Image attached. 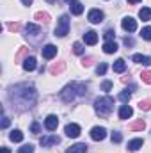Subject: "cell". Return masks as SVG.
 Segmentation results:
<instances>
[{"label":"cell","mask_w":151,"mask_h":153,"mask_svg":"<svg viewBox=\"0 0 151 153\" xmlns=\"http://www.w3.org/2000/svg\"><path fill=\"white\" fill-rule=\"evenodd\" d=\"M9 100L13 102V107H16V109H30V107H34V103L38 100V91L34 85L18 84V85L11 87Z\"/></svg>","instance_id":"obj_1"},{"label":"cell","mask_w":151,"mask_h":153,"mask_svg":"<svg viewBox=\"0 0 151 153\" xmlns=\"http://www.w3.org/2000/svg\"><path fill=\"white\" fill-rule=\"evenodd\" d=\"M94 111L100 116L107 117L114 111V98L110 96H101V98H96L94 100Z\"/></svg>","instance_id":"obj_2"},{"label":"cell","mask_w":151,"mask_h":153,"mask_svg":"<svg viewBox=\"0 0 151 153\" xmlns=\"http://www.w3.org/2000/svg\"><path fill=\"white\" fill-rule=\"evenodd\" d=\"M76 94H80V84H76V82L68 84V85L61 91V98H62L64 102H71Z\"/></svg>","instance_id":"obj_3"},{"label":"cell","mask_w":151,"mask_h":153,"mask_svg":"<svg viewBox=\"0 0 151 153\" xmlns=\"http://www.w3.org/2000/svg\"><path fill=\"white\" fill-rule=\"evenodd\" d=\"M68 32H70V16H68V14H62V16L59 18L57 27H55V36L64 38Z\"/></svg>","instance_id":"obj_4"},{"label":"cell","mask_w":151,"mask_h":153,"mask_svg":"<svg viewBox=\"0 0 151 153\" xmlns=\"http://www.w3.org/2000/svg\"><path fill=\"white\" fill-rule=\"evenodd\" d=\"M121 25H123V29H124L126 32H135V30H137V22H135L132 16H126V18H123Z\"/></svg>","instance_id":"obj_5"},{"label":"cell","mask_w":151,"mask_h":153,"mask_svg":"<svg viewBox=\"0 0 151 153\" xmlns=\"http://www.w3.org/2000/svg\"><path fill=\"white\" fill-rule=\"evenodd\" d=\"M105 137H107V130L103 126H94L91 130V139L93 141H103Z\"/></svg>","instance_id":"obj_6"},{"label":"cell","mask_w":151,"mask_h":153,"mask_svg":"<svg viewBox=\"0 0 151 153\" xmlns=\"http://www.w3.org/2000/svg\"><path fill=\"white\" fill-rule=\"evenodd\" d=\"M87 18H89V22H91V23H101V22H103V18H105V14H103L100 9H91Z\"/></svg>","instance_id":"obj_7"},{"label":"cell","mask_w":151,"mask_h":153,"mask_svg":"<svg viewBox=\"0 0 151 153\" xmlns=\"http://www.w3.org/2000/svg\"><path fill=\"white\" fill-rule=\"evenodd\" d=\"M57 125H59V117L53 114L46 116V119H44V128L46 130H50V132H53L55 128H57Z\"/></svg>","instance_id":"obj_8"},{"label":"cell","mask_w":151,"mask_h":153,"mask_svg":"<svg viewBox=\"0 0 151 153\" xmlns=\"http://www.w3.org/2000/svg\"><path fill=\"white\" fill-rule=\"evenodd\" d=\"M64 134H66L68 137H78V135H80V126H78L76 123H70V125H66Z\"/></svg>","instance_id":"obj_9"},{"label":"cell","mask_w":151,"mask_h":153,"mask_svg":"<svg viewBox=\"0 0 151 153\" xmlns=\"http://www.w3.org/2000/svg\"><path fill=\"white\" fill-rule=\"evenodd\" d=\"M57 55V46L55 45H46L43 46V57L44 59H53Z\"/></svg>","instance_id":"obj_10"},{"label":"cell","mask_w":151,"mask_h":153,"mask_svg":"<svg viewBox=\"0 0 151 153\" xmlns=\"http://www.w3.org/2000/svg\"><path fill=\"white\" fill-rule=\"evenodd\" d=\"M84 43H85V45H96V43H98V34H96L94 30H87V32L84 34Z\"/></svg>","instance_id":"obj_11"},{"label":"cell","mask_w":151,"mask_h":153,"mask_svg":"<svg viewBox=\"0 0 151 153\" xmlns=\"http://www.w3.org/2000/svg\"><path fill=\"white\" fill-rule=\"evenodd\" d=\"M36 66H38L36 57H27V59L23 61V70H25V71H34Z\"/></svg>","instance_id":"obj_12"},{"label":"cell","mask_w":151,"mask_h":153,"mask_svg":"<svg viewBox=\"0 0 151 153\" xmlns=\"http://www.w3.org/2000/svg\"><path fill=\"white\" fill-rule=\"evenodd\" d=\"M64 70H66V62H64V61H59V62H55V64L50 66V73H52V75H59V73H62Z\"/></svg>","instance_id":"obj_13"},{"label":"cell","mask_w":151,"mask_h":153,"mask_svg":"<svg viewBox=\"0 0 151 153\" xmlns=\"http://www.w3.org/2000/svg\"><path fill=\"white\" fill-rule=\"evenodd\" d=\"M59 143H61V139L57 135H48V137H43L41 139V146H44V148H48L52 144H59Z\"/></svg>","instance_id":"obj_14"},{"label":"cell","mask_w":151,"mask_h":153,"mask_svg":"<svg viewBox=\"0 0 151 153\" xmlns=\"http://www.w3.org/2000/svg\"><path fill=\"white\" fill-rule=\"evenodd\" d=\"M132 59H133V62H139V64H144V66H150V64H151V57H148V55L135 53Z\"/></svg>","instance_id":"obj_15"},{"label":"cell","mask_w":151,"mask_h":153,"mask_svg":"<svg viewBox=\"0 0 151 153\" xmlns=\"http://www.w3.org/2000/svg\"><path fill=\"white\" fill-rule=\"evenodd\" d=\"M132 114H133V109L130 105H123L119 109V117L121 119H128V117H132Z\"/></svg>","instance_id":"obj_16"},{"label":"cell","mask_w":151,"mask_h":153,"mask_svg":"<svg viewBox=\"0 0 151 153\" xmlns=\"http://www.w3.org/2000/svg\"><path fill=\"white\" fill-rule=\"evenodd\" d=\"M66 153H87V144L78 143V144H75V146H71L70 150H66Z\"/></svg>","instance_id":"obj_17"},{"label":"cell","mask_w":151,"mask_h":153,"mask_svg":"<svg viewBox=\"0 0 151 153\" xmlns=\"http://www.w3.org/2000/svg\"><path fill=\"white\" fill-rule=\"evenodd\" d=\"M142 144H144V141H142V139H133V141H130V143H128V150H130V152H137V150H141V148H142Z\"/></svg>","instance_id":"obj_18"},{"label":"cell","mask_w":151,"mask_h":153,"mask_svg":"<svg viewBox=\"0 0 151 153\" xmlns=\"http://www.w3.org/2000/svg\"><path fill=\"white\" fill-rule=\"evenodd\" d=\"M144 126H146V123H144L142 119H137V121H133V123H130V125H128V128H130L132 132H137V130H144Z\"/></svg>","instance_id":"obj_19"},{"label":"cell","mask_w":151,"mask_h":153,"mask_svg":"<svg viewBox=\"0 0 151 153\" xmlns=\"http://www.w3.org/2000/svg\"><path fill=\"white\" fill-rule=\"evenodd\" d=\"M103 52H105V53H115V52H117L115 41H107V43L103 45Z\"/></svg>","instance_id":"obj_20"},{"label":"cell","mask_w":151,"mask_h":153,"mask_svg":"<svg viewBox=\"0 0 151 153\" xmlns=\"http://www.w3.org/2000/svg\"><path fill=\"white\" fill-rule=\"evenodd\" d=\"M39 29L38 25H34V23H27L25 25V32H27V36H36V34H39Z\"/></svg>","instance_id":"obj_21"},{"label":"cell","mask_w":151,"mask_h":153,"mask_svg":"<svg viewBox=\"0 0 151 153\" xmlns=\"http://www.w3.org/2000/svg\"><path fill=\"white\" fill-rule=\"evenodd\" d=\"M9 139H11L13 143H21V141H23V134H21V130H13V132L9 134Z\"/></svg>","instance_id":"obj_22"},{"label":"cell","mask_w":151,"mask_h":153,"mask_svg":"<svg viewBox=\"0 0 151 153\" xmlns=\"http://www.w3.org/2000/svg\"><path fill=\"white\" fill-rule=\"evenodd\" d=\"M139 18H141L142 22H150L151 20V9L150 7H142V9L139 11Z\"/></svg>","instance_id":"obj_23"},{"label":"cell","mask_w":151,"mask_h":153,"mask_svg":"<svg viewBox=\"0 0 151 153\" xmlns=\"http://www.w3.org/2000/svg\"><path fill=\"white\" fill-rule=\"evenodd\" d=\"M112 70L115 71V73H123V71L126 70V64H124V61H123V59H117V61L114 62Z\"/></svg>","instance_id":"obj_24"},{"label":"cell","mask_w":151,"mask_h":153,"mask_svg":"<svg viewBox=\"0 0 151 153\" xmlns=\"http://www.w3.org/2000/svg\"><path fill=\"white\" fill-rule=\"evenodd\" d=\"M70 9H71V13H73L75 16H78V14H82V13H84V5H82L80 2H73V4L70 5Z\"/></svg>","instance_id":"obj_25"},{"label":"cell","mask_w":151,"mask_h":153,"mask_svg":"<svg viewBox=\"0 0 151 153\" xmlns=\"http://www.w3.org/2000/svg\"><path fill=\"white\" fill-rule=\"evenodd\" d=\"M139 109H141V111H150V109H151V100H150V98L141 100V102H139Z\"/></svg>","instance_id":"obj_26"},{"label":"cell","mask_w":151,"mask_h":153,"mask_svg":"<svg viewBox=\"0 0 151 153\" xmlns=\"http://www.w3.org/2000/svg\"><path fill=\"white\" fill-rule=\"evenodd\" d=\"M73 52H75L76 55H82V53L85 52V48H84V45H82V43H78V41H76V43H73Z\"/></svg>","instance_id":"obj_27"},{"label":"cell","mask_w":151,"mask_h":153,"mask_svg":"<svg viewBox=\"0 0 151 153\" xmlns=\"http://www.w3.org/2000/svg\"><path fill=\"white\" fill-rule=\"evenodd\" d=\"M36 20L48 23V22H50V14H48V13H36Z\"/></svg>","instance_id":"obj_28"},{"label":"cell","mask_w":151,"mask_h":153,"mask_svg":"<svg viewBox=\"0 0 151 153\" xmlns=\"http://www.w3.org/2000/svg\"><path fill=\"white\" fill-rule=\"evenodd\" d=\"M27 53H29V48H27V46H21V48H20V52L16 53V61H21Z\"/></svg>","instance_id":"obj_29"},{"label":"cell","mask_w":151,"mask_h":153,"mask_svg":"<svg viewBox=\"0 0 151 153\" xmlns=\"http://www.w3.org/2000/svg\"><path fill=\"white\" fill-rule=\"evenodd\" d=\"M141 36H142V39H146V41H151V27H144L142 32H141Z\"/></svg>","instance_id":"obj_30"},{"label":"cell","mask_w":151,"mask_h":153,"mask_svg":"<svg viewBox=\"0 0 151 153\" xmlns=\"http://www.w3.org/2000/svg\"><path fill=\"white\" fill-rule=\"evenodd\" d=\"M130 96H132V93H130V91H128V89H126V91H123V93H121V94H119V100H121V102H123V103H126V102H128V100H130Z\"/></svg>","instance_id":"obj_31"},{"label":"cell","mask_w":151,"mask_h":153,"mask_svg":"<svg viewBox=\"0 0 151 153\" xmlns=\"http://www.w3.org/2000/svg\"><path fill=\"white\" fill-rule=\"evenodd\" d=\"M18 153H34V146L32 144H25V146H21Z\"/></svg>","instance_id":"obj_32"},{"label":"cell","mask_w":151,"mask_h":153,"mask_svg":"<svg viewBox=\"0 0 151 153\" xmlns=\"http://www.w3.org/2000/svg\"><path fill=\"white\" fill-rule=\"evenodd\" d=\"M110 139H112V143L117 144V143H121V141H123V135H121L119 132H114L112 135H110Z\"/></svg>","instance_id":"obj_33"},{"label":"cell","mask_w":151,"mask_h":153,"mask_svg":"<svg viewBox=\"0 0 151 153\" xmlns=\"http://www.w3.org/2000/svg\"><path fill=\"white\" fill-rule=\"evenodd\" d=\"M141 78H142L146 84H151V71H142V73H141Z\"/></svg>","instance_id":"obj_34"},{"label":"cell","mask_w":151,"mask_h":153,"mask_svg":"<svg viewBox=\"0 0 151 153\" xmlns=\"http://www.w3.org/2000/svg\"><path fill=\"white\" fill-rule=\"evenodd\" d=\"M103 36H105V39H107V41H114L115 32H114L112 29H109V30H105V34H103Z\"/></svg>","instance_id":"obj_35"},{"label":"cell","mask_w":151,"mask_h":153,"mask_svg":"<svg viewBox=\"0 0 151 153\" xmlns=\"http://www.w3.org/2000/svg\"><path fill=\"white\" fill-rule=\"evenodd\" d=\"M105 71H107V64H105V62H101V64L96 68V73H98V75H105Z\"/></svg>","instance_id":"obj_36"},{"label":"cell","mask_w":151,"mask_h":153,"mask_svg":"<svg viewBox=\"0 0 151 153\" xmlns=\"http://www.w3.org/2000/svg\"><path fill=\"white\" fill-rule=\"evenodd\" d=\"M20 27H21V25H20L18 22H14V23H9V25H7V29H9V30H13V32L20 30Z\"/></svg>","instance_id":"obj_37"},{"label":"cell","mask_w":151,"mask_h":153,"mask_svg":"<svg viewBox=\"0 0 151 153\" xmlns=\"http://www.w3.org/2000/svg\"><path fill=\"white\" fill-rule=\"evenodd\" d=\"M101 89H103V91H110V89H112V82H109V80H105V82L101 84Z\"/></svg>","instance_id":"obj_38"},{"label":"cell","mask_w":151,"mask_h":153,"mask_svg":"<svg viewBox=\"0 0 151 153\" xmlns=\"http://www.w3.org/2000/svg\"><path fill=\"white\" fill-rule=\"evenodd\" d=\"M30 130H32V134H39V130H41V126H39L38 121H34L32 123V126H30Z\"/></svg>","instance_id":"obj_39"},{"label":"cell","mask_w":151,"mask_h":153,"mask_svg":"<svg viewBox=\"0 0 151 153\" xmlns=\"http://www.w3.org/2000/svg\"><path fill=\"white\" fill-rule=\"evenodd\" d=\"M82 64H84L85 68H89V66L93 64V57H87V59H84V61H82Z\"/></svg>","instance_id":"obj_40"},{"label":"cell","mask_w":151,"mask_h":153,"mask_svg":"<svg viewBox=\"0 0 151 153\" xmlns=\"http://www.w3.org/2000/svg\"><path fill=\"white\" fill-rule=\"evenodd\" d=\"M9 123H11V121H9V117H7V116H4V117H2V128H7V126H9Z\"/></svg>","instance_id":"obj_41"},{"label":"cell","mask_w":151,"mask_h":153,"mask_svg":"<svg viewBox=\"0 0 151 153\" xmlns=\"http://www.w3.org/2000/svg\"><path fill=\"white\" fill-rule=\"evenodd\" d=\"M124 45H126V46H133V39L132 38H124Z\"/></svg>","instance_id":"obj_42"},{"label":"cell","mask_w":151,"mask_h":153,"mask_svg":"<svg viewBox=\"0 0 151 153\" xmlns=\"http://www.w3.org/2000/svg\"><path fill=\"white\" fill-rule=\"evenodd\" d=\"M21 4H23V5H30V4H32V0H21Z\"/></svg>","instance_id":"obj_43"},{"label":"cell","mask_w":151,"mask_h":153,"mask_svg":"<svg viewBox=\"0 0 151 153\" xmlns=\"http://www.w3.org/2000/svg\"><path fill=\"white\" fill-rule=\"evenodd\" d=\"M0 152H2V153H11V152H9V148H5V146H4V148H2Z\"/></svg>","instance_id":"obj_44"},{"label":"cell","mask_w":151,"mask_h":153,"mask_svg":"<svg viewBox=\"0 0 151 153\" xmlns=\"http://www.w3.org/2000/svg\"><path fill=\"white\" fill-rule=\"evenodd\" d=\"M130 4H137V2H141V0H128Z\"/></svg>","instance_id":"obj_45"},{"label":"cell","mask_w":151,"mask_h":153,"mask_svg":"<svg viewBox=\"0 0 151 153\" xmlns=\"http://www.w3.org/2000/svg\"><path fill=\"white\" fill-rule=\"evenodd\" d=\"M66 2H68V4H73V2H75V0H66Z\"/></svg>","instance_id":"obj_46"},{"label":"cell","mask_w":151,"mask_h":153,"mask_svg":"<svg viewBox=\"0 0 151 153\" xmlns=\"http://www.w3.org/2000/svg\"><path fill=\"white\" fill-rule=\"evenodd\" d=\"M48 2H55V0H48Z\"/></svg>","instance_id":"obj_47"}]
</instances>
